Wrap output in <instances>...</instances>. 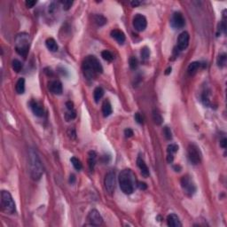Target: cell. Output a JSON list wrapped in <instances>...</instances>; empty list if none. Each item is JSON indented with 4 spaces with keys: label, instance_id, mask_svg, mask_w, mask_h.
<instances>
[{
    "label": "cell",
    "instance_id": "41",
    "mask_svg": "<svg viewBox=\"0 0 227 227\" xmlns=\"http://www.w3.org/2000/svg\"><path fill=\"white\" fill-rule=\"evenodd\" d=\"M141 4L140 1H138V0H134V1H132L131 2V5H132L133 7H137L138 6H139Z\"/></svg>",
    "mask_w": 227,
    "mask_h": 227
},
{
    "label": "cell",
    "instance_id": "17",
    "mask_svg": "<svg viewBox=\"0 0 227 227\" xmlns=\"http://www.w3.org/2000/svg\"><path fill=\"white\" fill-rule=\"evenodd\" d=\"M111 37L116 40L120 44H123L125 42V35L123 31L119 30H114L111 31Z\"/></svg>",
    "mask_w": 227,
    "mask_h": 227
},
{
    "label": "cell",
    "instance_id": "33",
    "mask_svg": "<svg viewBox=\"0 0 227 227\" xmlns=\"http://www.w3.org/2000/svg\"><path fill=\"white\" fill-rule=\"evenodd\" d=\"M163 133H164V135H165L166 139L170 140V139H172V133H171V131H170V129H169L168 127H164V129H163Z\"/></svg>",
    "mask_w": 227,
    "mask_h": 227
},
{
    "label": "cell",
    "instance_id": "45",
    "mask_svg": "<svg viewBox=\"0 0 227 227\" xmlns=\"http://www.w3.org/2000/svg\"><path fill=\"white\" fill-rule=\"evenodd\" d=\"M169 73H171V67H170L167 68V70H166V72H165V75H168Z\"/></svg>",
    "mask_w": 227,
    "mask_h": 227
},
{
    "label": "cell",
    "instance_id": "2",
    "mask_svg": "<svg viewBox=\"0 0 227 227\" xmlns=\"http://www.w3.org/2000/svg\"><path fill=\"white\" fill-rule=\"evenodd\" d=\"M119 184L121 190L125 194H131L136 186V176L131 169L126 168L121 171L119 175Z\"/></svg>",
    "mask_w": 227,
    "mask_h": 227
},
{
    "label": "cell",
    "instance_id": "4",
    "mask_svg": "<svg viewBox=\"0 0 227 227\" xmlns=\"http://www.w3.org/2000/svg\"><path fill=\"white\" fill-rule=\"evenodd\" d=\"M30 36L28 34L22 33V34L18 35V37H16V40H15L16 51L20 55L26 57L29 52V49H30Z\"/></svg>",
    "mask_w": 227,
    "mask_h": 227
},
{
    "label": "cell",
    "instance_id": "36",
    "mask_svg": "<svg viewBox=\"0 0 227 227\" xmlns=\"http://www.w3.org/2000/svg\"><path fill=\"white\" fill-rule=\"evenodd\" d=\"M135 120L137 121V123L139 124H143V118L141 116V115L139 113H136L135 114Z\"/></svg>",
    "mask_w": 227,
    "mask_h": 227
},
{
    "label": "cell",
    "instance_id": "16",
    "mask_svg": "<svg viewBox=\"0 0 227 227\" xmlns=\"http://www.w3.org/2000/svg\"><path fill=\"white\" fill-rule=\"evenodd\" d=\"M30 107L32 112L34 113L35 116H37L38 117H42L44 116V109L42 108V107L35 100H31L30 103Z\"/></svg>",
    "mask_w": 227,
    "mask_h": 227
},
{
    "label": "cell",
    "instance_id": "28",
    "mask_svg": "<svg viewBox=\"0 0 227 227\" xmlns=\"http://www.w3.org/2000/svg\"><path fill=\"white\" fill-rule=\"evenodd\" d=\"M12 66H13V69L14 70L15 72H20L22 68V63L18 60V59H14L13 60V63H12Z\"/></svg>",
    "mask_w": 227,
    "mask_h": 227
},
{
    "label": "cell",
    "instance_id": "6",
    "mask_svg": "<svg viewBox=\"0 0 227 227\" xmlns=\"http://www.w3.org/2000/svg\"><path fill=\"white\" fill-rule=\"evenodd\" d=\"M180 183H181V186H182V189H183L184 193L187 195V196H193L195 192H196V185L194 182L193 181V179L191 178V176L188 175H185V176H182L181 180H180Z\"/></svg>",
    "mask_w": 227,
    "mask_h": 227
},
{
    "label": "cell",
    "instance_id": "46",
    "mask_svg": "<svg viewBox=\"0 0 227 227\" xmlns=\"http://www.w3.org/2000/svg\"><path fill=\"white\" fill-rule=\"evenodd\" d=\"M174 168L176 169V171H178L177 169H178V168H180V167H179V166H175V167H174Z\"/></svg>",
    "mask_w": 227,
    "mask_h": 227
},
{
    "label": "cell",
    "instance_id": "38",
    "mask_svg": "<svg viewBox=\"0 0 227 227\" xmlns=\"http://www.w3.org/2000/svg\"><path fill=\"white\" fill-rule=\"evenodd\" d=\"M26 6L28 8H32L36 4H37V1H32V0H29V1H26Z\"/></svg>",
    "mask_w": 227,
    "mask_h": 227
},
{
    "label": "cell",
    "instance_id": "15",
    "mask_svg": "<svg viewBox=\"0 0 227 227\" xmlns=\"http://www.w3.org/2000/svg\"><path fill=\"white\" fill-rule=\"evenodd\" d=\"M167 224L170 227H180L182 224L176 214H170L167 217Z\"/></svg>",
    "mask_w": 227,
    "mask_h": 227
},
{
    "label": "cell",
    "instance_id": "5",
    "mask_svg": "<svg viewBox=\"0 0 227 227\" xmlns=\"http://www.w3.org/2000/svg\"><path fill=\"white\" fill-rule=\"evenodd\" d=\"M1 207L7 214H14L16 211V206L11 193L7 191L1 192Z\"/></svg>",
    "mask_w": 227,
    "mask_h": 227
},
{
    "label": "cell",
    "instance_id": "11",
    "mask_svg": "<svg viewBox=\"0 0 227 227\" xmlns=\"http://www.w3.org/2000/svg\"><path fill=\"white\" fill-rule=\"evenodd\" d=\"M171 25L175 29H182L185 25V21L183 14L180 12H176L172 15L171 18Z\"/></svg>",
    "mask_w": 227,
    "mask_h": 227
},
{
    "label": "cell",
    "instance_id": "18",
    "mask_svg": "<svg viewBox=\"0 0 227 227\" xmlns=\"http://www.w3.org/2000/svg\"><path fill=\"white\" fill-rule=\"evenodd\" d=\"M97 162V154L94 151H90L88 154V165L90 169L92 171Z\"/></svg>",
    "mask_w": 227,
    "mask_h": 227
},
{
    "label": "cell",
    "instance_id": "34",
    "mask_svg": "<svg viewBox=\"0 0 227 227\" xmlns=\"http://www.w3.org/2000/svg\"><path fill=\"white\" fill-rule=\"evenodd\" d=\"M61 4H62V6H63V9H64V10H68L69 8L72 6L73 2H72V1H62Z\"/></svg>",
    "mask_w": 227,
    "mask_h": 227
},
{
    "label": "cell",
    "instance_id": "9",
    "mask_svg": "<svg viewBox=\"0 0 227 227\" xmlns=\"http://www.w3.org/2000/svg\"><path fill=\"white\" fill-rule=\"evenodd\" d=\"M147 26V22L146 17L144 15L138 14L134 16L133 18V27L134 29L139 31V32H142L146 30Z\"/></svg>",
    "mask_w": 227,
    "mask_h": 227
},
{
    "label": "cell",
    "instance_id": "44",
    "mask_svg": "<svg viewBox=\"0 0 227 227\" xmlns=\"http://www.w3.org/2000/svg\"><path fill=\"white\" fill-rule=\"evenodd\" d=\"M75 175H71V176H69V183H71V184H74L75 183Z\"/></svg>",
    "mask_w": 227,
    "mask_h": 227
},
{
    "label": "cell",
    "instance_id": "25",
    "mask_svg": "<svg viewBox=\"0 0 227 227\" xmlns=\"http://www.w3.org/2000/svg\"><path fill=\"white\" fill-rule=\"evenodd\" d=\"M217 66L219 67H224L226 64V54L225 53H222L217 57Z\"/></svg>",
    "mask_w": 227,
    "mask_h": 227
},
{
    "label": "cell",
    "instance_id": "32",
    "mask_svg": "<svg viewBox=\"0 0 227 227\" xmlns=\"http://www.w3.org/2000/svg\"><path fill=\"white\" fill-rule=\"evenodd\" d=\"M177 150H178V147L176 146V144H170V145H168V148H167L168 154H174L175 153H176Z\"/></svg>",
    "mask_w": 227,
    "mask_h": 227
},
{
    "label": "cell",
    "instance_id": "3",
    "mask_svg": "<svg viewBox=\"0 0 227 227\" xmlns=\"http://www.w3.org/2000/svg\"><path fill=\"white\" fill-rule=\"evenodd\" d=\"M30 171L32 179L38 180L44 173V168L37 154L31 150L30 153Z\"/></svg>",
    "mask_w": 227,
    "mask_h": 227
},
{
    "label": "cell",
    "instance_id": "22",
    "mask_svg": "<svg viewBox=\"0 0 227 227\" xmlns=\"http://www.w3.org/2000/svg\"><path fill=\"white\" fill-rule=\"evenodd\" d=\"M201 67V63L198 62V61H194V62H192L190 65L187 67V72L189 75H194L198 71V69L200 68Z\"/></svg>",
    "mask_w": 227,
    "mask_h": 227
},
{
    "label": "cell",
    "instance_id": "42",
    "mask_svg": "<svg viewBox=\"0 0 227 227\" xmlns=\"http://www.w3.org/2000/svg\"><path fill=\"white\" fill-rule=\"evenodd\" d=\"M66 106L68 110H74V107H73L74 105H73V103L71 102V101H67V102L66 103Z\"/></svg>",
    "mask_w": 227,
    "mask_h": 227
},
{
    "label": "cell",
    "instance_id": "23",
    "mask_svg": "<svg viewBox=\"0 0 227 227\" xmlns=\"http://www.w3.org/2000/svg\"><path fill=\"white\" fill-rule=\"evenodd\" d=\"M104 96V90L101 87H97L94 90V92H93V97H94V100L95 102H99V99Z\"/></svg>",
    "mask_w": 227,
    "mask_h": 227
},
{
    "label": "cell",
    "instance_id": "13",
    "mask_svg": "<svg viewBox=\"0 0 227 227\" xmlns=\"http://www.w3.org/2000/svg\"><path fill=\"white\" fill-rule=\"evenodd\" d=\"M48 88L50 90L51 93L56 94V95H60L62 93V84L58 80L51 81L49 83Z\"/></svg>",
    "mask_w": 227,
    "mask_h": 227
},
{
    "label": "cell",
    "instance_id": "10",
    "mask_svg": "<svg viewBox=\"0 0 227 227\" xmlns=\"http://www.w3.org/2000/svg\"><path fill=\"white\" fill-rule=\"evenodd\" d=\"M87 219L91 225H95V226H99V225H102L103 223L102 217L97 209H92L90 211V213L88 214V217H87Z\"/></svg>",
    "mask_w": 227,
    "mask_h": 227
},
{
    "label": "cell",
    "instance_id": "31",
    "mask_svg": "<svg viewBox=\"0 0 227 227\" xmlns=\"http://www.w3.org/2000/svg\"><path fill=\"white\" fill-rule=\"evenodd\" d=\"M129 64H130V67L132 69H136L138 67V65H139L137 58L136 57H131L129 59Z\"/></svg>",
    "mask_w": 227,
    "mask_h": 227
},
{
    "label": "cell",
    "instance_id": "8",
    "mask_svg": "<svg viewBox=\"0 0 227 227\" xmlns=\"http://www.w3.org/2000/svg\"><path fill=\"white\" fill-rule=\"evenodd\" d=\"M188 159L193 165H197L201 162L200 150L195 145H190L188 147Z\"/></svg>",
    "mask_w": 227,
    "mask_h": 227
},
{
    "label": "cell",
    "instance_id": "20",
    "mask_svg": "<svg viewBox=\"0 0 227 227\" xmlns=\"http://www.w3.org/2000/svg\"><path fill=\"white\" fill-rule=\"evenodd\" d=\"M45 44H46V47L51 51H58V44L56 43V41L53 39V38H48L45 42Z\"/></svg>",
    "mask_w": 227,
    "mask_h": 227
},
{
    "label": "cell",
    "instance_id": "37",
    "mask_svg": "<svg viewBox=\"0 0 227 227\" xmlns=\"http://www.w3.org/2000/svg\"><path fill=\"white\" fill-rule=\"evenodd\" d=\"M124 135L126 138H131L133 136V131L132 129H126L124 131Z\"/></svg>",
    "mask_w": 227,
    "mask_h": 227
},
{
    "label": "cell",
    "instance_id": "19",
    "mask_svg": "<svg viewBox=\"0 0 227 227\" xmlns=\"http://www.w3.org/2000/svg\"><path fill=\"white\" fill-rule=\"evenodd\" d=\"M112 112H113V110H112V106H111V104H110L109 100H105V101L103 102L102 105V113L103 115H104V116H105V117L109 116L110 115L112 114Z\"/></svg>",
    "mask_w": 227,
    "mask_h": 227
},
{
    "label": "cell",
    "instance_id": "27",
    "mask_svg": "<svg viewBox=\"0 0 227 227\" xmlns=\"http://www.w3.org/2000/svg\"><path fill=\"white\" fill-rule=\"evenodd\" d=\"M140 56H141V59H144V60H147V59H149V57H150V50L147 48V46L146 47H143L141 49Z\"/></svg>",
    "mask_w": 227,
    "mask_h": 227
},
{
    "label": "cell",
    "instance_id": "24",
    "mask_svg": "<svg viewBox=\"0 0 227 227\" xmlns=\"http://www.w3.org/2000/svg\"><path fill=\"white\" fill-rule=\"evenodd\" d=\"M93 19H94V22H95L97 25L99 26H103L107 23V19L101 14H96L93 16Z\"/></svg>",
    "mask_w": 227,
    "mask_h": 227
},
{
    "label": "cell",
    "instance_id": "39",
    "mask_svg": "<svg viewBox=\"0 0 227 227\" xmlns=\"http://www.w3.org/2000/svg\"><path fill=\"white\" fill-rule=\"evenodd\" d=\"M138 187L140 190H146L147 188V184L144 182H138Z\"/></svg>",
    "mask_w": 227,
    "mask_h": 227
},
{
    "label": "cell",
    "instance_id": "1",
    "mask_svg": "<svg viewBox=\"0 0 227 227\" xmlns=\"http://www.w3.org/2000/svg\"><path fill=\"white\" fill-rule=\"evenodd\" d=\"M82 69L87 79H93L97 74H101L103 72L102 65L100 64L99 60L92 55L87 56L83 59Z\"/></svg>",
    "mask_w": 227,
    "mask_h": 227
},
{
    "label": "cell",
    "instance_id": "26",
    "mask_svg": "<svg viewBox=\"0 0 227 227\" xmlns=\"http://www.w3.org/2000/svg\"><path fill=\"white\" fill-rule=\"evenodd\" d=\"M153 119H154V123L156 124H161V123H162V117H161V114L157 110H154V112H153Z\"/></svg>",
    "mask_w": 227,
    "mask_h": 227
},
{
    "label": "cell",
    "instance_id": "30",
    "mask_svg": "<svg viewBox=\"0 0 227 227\" xmlns=\"http://www.w3.org/2000/svg\"><path fill=\"white\" fill-rule=\"evenodd\" d=\"M101 56L103 57V59L107 60V61H112L114 59L113 54L109 51H107V50H105V51H103L101 52Z\"/></svg>",
    "mask_w": 227,
    "mask_h": 227
},
{
    "label": "cell",
    "instance_id": "21",
    "mask_svg": "<svg viewBox=\"0 0 227 227\" xmlns=\"http://www.w3.org/2000/svg\"><path fill=\"white\" fill-rule=\"evenodd\" d=\"M15 90H16L17 93H19V94L24 93V91H25V79L24 78H20L17 81Z\"/></svg>",
    "mask_w": 227,
    "mask_h": 227
},
{
    "label": "cell",
    "instance_id": "43",
    "mask_svg": "<svg viewBox=\"0 0 227 227\" xmlns=\"http://www.w3.org/2000/svg\"><path fill=\"white\" fill-rule=\"evenodd\" d=\"M174 160V156H173V154H168V156H167V161H168V163H171L172 161Z\"/></svg>",
    "mask_w": 227,
    "mask_h": 227
},
{
    "label": "cell",
    "instance_id": "7",
    "mask_svg": "<svg viewBox=\"0 0 227 227\" xmlns=\"http://www.w3.org/2000/svg\"><path fill=\"white\" fill-rule=\"evenodd\" d=\"M104 184L107 193L113 194L116 188V173L114 171H109L108 173H107L104 180Z\"/></svg>",
    "mask_w": 227,
    "mask_h": 227
},
{
    "label": "cell",
    "instance_id": "14",
    "mask_svg": "<svg viewBox=\"0 0 227 227\" xmlns=\"http://www.w3.org/2000/svg\"><path fill=\"white\" fill-rule=\"evenodd\" d=\"M137 164H138V167L141 171V174L144 177H147L149 176L150 173H149V168L147 167V163L145 162V161L141 158V157H138L137 159Z\"/></svg>",
    "mask_w": 227,
    "mask_h": 227
},
{
    "label": "cell",
    "instance_id": "35",
    "mask_svg": "<svg viewBox=\"0 0 227 227\" xmlns=\"http://www.w3.org/2000/svg\"><path fill=\"white\" fill-rule=\"evenodd\" d=\"M70 113H67L66 114V118L67 120H70V119H74L75 117V112L74 110H69Z\"/></svg>",
    "mask_w": 227,
    "mask_h": 227
},
{
    "label": "cell",
    "instance_id": "29",
    "mask_svg": "<svg viewBox=\"0 0 227 227\" xmlns=\"http://www.w3.org/2000/svg\"><path fill=\"white\" fill-rule=\"evenodd\" d=\"M71 162H72V164H73L74 168H75L76 170H81L82 169V163H81L80 160H78L77 158H75V157H72L71 158Z\"/></svg>",
    "mask_w": 227,
    "mask_h": 227
},
{
    "label": "cell",
    "instance_id": "40",
    "mask_svg": "<svg viewBox=\"0 0 227 227\" xmlns=\"http://www.w3.org/2000/svg\"><path fill=\"white\" fill-rule=\"evenodd\" d=\"M220 146H221V147H223V148H226L227 139L225 138H224V139L220 141Z\"/></svg>",
    "mask_w": 227,
    "mask_h": 227
},
{
    "label": "cell",
    "instance_id": "12",
    "mask_svg": "<svg viewBox=\"0 0 227 227\" xmlns=\"http://www.w3.org/2000/svg\"><path fill=\"white\" fill-rule=\"evenodd\" d=\"M189 39H190L189 34L186 31L182 32L177 38V49L179 51H183L186 49L189 44Z\"/></svg>",
    "mask_w": 227,
    "mask_h": 227
}]
</instances>
